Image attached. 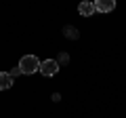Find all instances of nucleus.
Here are the masks:
<instances>
[{"instance_id": "nucleus-6", "label": "nucleus", "mask_w": 126, "mask_h": 118, "mask_svg": "<svg viewBox=\"0 0 126 118\" xmlns=\"http://www.w3.org/2000/svg\"><path fill=\"white\" fill-rule=\"evenodd\" d=\"M65 36H67V38H76V36H78V32H76V27L67 25V27H65Z\"/></svg>"}, {"instance_id": "nucleus-4", "label": "nucleus", "mask_w": 126, "mask_h": 118, "mask_svg": "<svg viewBox=\"0 0 126 118\" xmlns=\"http://www.w3.org/2000/svg\"><path fill=\"white\" fill-rule=\"evenodd\" d=\"M9 86H13V76L9 72H0V91H6Z\"/></svg>"}, {"instance_id": "nucleus-1", "label": "nucleus", "mask_w": 126, "mask_h": 118, "mask_svg": "<svg viewBox=\"0 0 126 118\" xmlns=\"http://www.w3.org/2000/svg\"><path fill=\"white\" fill-rule=\"evenodd\" d=\"M19 70H21V74L40 72V59H38L36 55H25V57H21V61H19Z\"/></svg>"}, {"instance_id": "nucleus-2", "label": "nucleus", "mask_w": 126, "mask_h": 118, "mask_svg": "<svg viewBox=\"0 0 126 118\" xmlns=\"http://www.w3.org/2000/svg\"><path fill=\"white\" fill-rule=\"evenodd\" d=\"M40 72L44 74V76H55V74L59 72V61H55V59H44V61H40Z\"/></svg>"}, {"instance_id": "nucleus-5", "label": "nucleus", "mask_w": 126, "mask_h": 118, "mask_svg": "<svg viewBox=\"0 0 126 118\" xmlns=\"http://www.w3.org/2000/svg\"><path fill=\"white\" fill-rule=\"evenodd\" d=\"M78 11H80L82 17H90V15L94 13V4H93V2H80Z\"/></svg>"}, {"instance_id": "nucleus-3", "label": "nucleus", "mask_w": 126, "mask_h": 118, "mask_svg": "<svg viewBox=\"0 0 126 118\" xmlns=\"http://www.w3.org/2000/svg\"><path fill=\"white\" fill-rule=\"evenodd\" d=\"M94 11H99V13H109V11L116 9V0H94Z\"/></svg>"}, {"instance_id": "nucleus-7", "label": "nucleus", "mask_w": 126, "mask_h": 118, "mask_svg": "<svg viewBox=\"0 0 126 118\" xmlns=\"http://www.w3.org/2000/svg\"><path fill=\"white\" fill-rule=\"evenodd\" d=\"M19 74H21V70H19V65H17V68H15V70H13V72H11V76H13V78H15V76H19Z\"/></svg>"}]
</instances>
